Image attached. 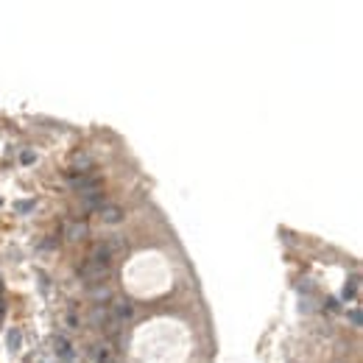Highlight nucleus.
I'll use <instances>...</instances> for the list:
<instances>
[{"label": "nucleus", "mask_w": 363, "mask_h": 363, "mask_svg": "<svg viewBox=\"0 0 363 363\" xmlns=\"http://www.w3.org/2000/svg\"><path fill=\"white\" fill-rule=\"evenodd\" d=\"M70 185L73 190H78L81 196H87V193H98L101 190V179L98 176H92V173H81V176H70Z\"/></svg>", "instance_id": "obj_1"}, {"label": "nucleus", "mask_w": 363, "mask_h": 363, "mask_svg": "<svg viewBox=\"0 0 363 363\" xmlns=\"http://www.w3.org/2000/svg\"><path fill=\"white\" fill-rule=\"evenodd\" d=\"M98 213H101V218H104L106 223H121V218H123L121 207H115V204H104Z\"/></svg>", "instance_id": "obj_2"}, {"label": "nucleus", "mask_w": 363, "mask_h": 363, "mask_svg": "<svg viewBox=\"0 0 363 363\" xmlns=\"http://www.w3.org/2000/svg\"><path fill=\"white\" fill-rule=\"evenodd\" d=\"M358 288H361V285H358V274H355V277L347 283V288H344V299H355V296H358Z\"/></svg>", "instance_id": "obj_3"}, {"label": "nucleus", "mask_w": 363, "mask_h": 363, "mask_svg": "<svg viewBox=\"0 0 363 363\" xmlns=\"http://www.w3.org/2000/svg\"><path fill=\"white\" fill-rule=\"evenodd\" d=\"M56 352H59V355H62V358H65V361H70V344H68V341H65V338H59V341H56Z\"/></svg>", "instance_id": "obj_4"}, {"label": "nucleus", "mask_w": 363, "mask_h": 363, "mask_svg": "<svg viewBox=\"0 0 363 363\" xmlns=\"http://www.w3.org/2000/svg\"><path fill=\"white\" fill-rule=\"evenodd\" d=\"M84 232H87V226H84V223H73L70 232H68V235H70V240H78V238H81Z\"/></svg>", "instance_id": "obj_5"}, {"label": "nucleus", "mask_w": 363, "mask_h": 363, "mask_svg": "<svg viewBox=\"0 0 363 363\" xmlns=\"http://www.w3.org/2000/svg\"><path fill=\"white\" fill-rule=\"evenodd\" d=\"M95 355H98V363H112V352H109L106 347H98Z\"/></svg>", "instance_id": "obj_6"}, {"label": "nucleus", "mask_w": 363, "mask_h": 363, "mask_svg": "<svg viewBox=\"0 0 363 363\" xmlns=\"http://www.w3.org/2000/svg\"><path fill=\"white\" fill-rule=\"evenodd\" d=\"M350 319H352V324H355V327H361V310H358V307L350 313Z\"/></svg>", "instance_id": "obj_7"}]
</instances>
